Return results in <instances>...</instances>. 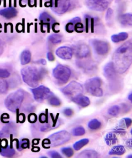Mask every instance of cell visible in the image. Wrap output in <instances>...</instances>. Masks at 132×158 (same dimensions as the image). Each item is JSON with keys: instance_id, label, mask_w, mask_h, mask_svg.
Here are the masks:
<instances>
[{"instance_id": "ee69618b", "label": "cell", "mask_w": 132, "mask_h": 158, "mask_svg": "<svg viewBox=\"0 0 132 158\" xmlns=\"http://www.w3.org/2000/svg\"><path fill=\"white\" fill-rule=\"evenodd\" d=\"M34 2V0H19L20 3L22 5H25L26 4H32Z\"/></svg>"}, {"instance_id": "d6a6232c", "label": "cell", "mask_w": 132, "mask_h": 158, "mask_svg": "<svg viewBox=\"0 0 132 158\" xmlns=\"http://www.w3.org/2000/svg\"><path fill=\"white\" fill-rule=\"evenodd\" d=\"M85 133V130L83 127H76L72 130V134L75 136H82Z\"/></svg>"}, {"instance_id": "bcb514c9", "label": "cell", "mask_w": 132, "mask_h": 158, "mask_svg": "<svg viewBox=\"0 0 132 158\" xmlns=\"http://www.w3.org/2000/svg\"><path fill=\"white\" fill-rule=\"evenodd\" d=\"M47 58L48 60L50 61H53L54 60V57L53 54L51 52H48L47 54Z\"/></svg>"}, {"instance_id": "f546056e", "label": "cell", "mask_w": 132, "mask_h": 158, "mask_svg": "<svg viewBox=\"0 0 132 158\" xmlns=\"http://www.w3.org/2000/svg\"><path fill=\"white\" fill-rule=\"evenodd\" d=\"M120 112V107L117 105L112 106L108 110L109 114L113 116L118 115L119 114Z\"/></svg>"}, {"instance_id": "db71d44e", "label": "cell", "mask_w": 132, "mask_h": 158, "mask_svg": "<svg viewBox=\"0 0 132 158\" xmlns=\"http://www.w3.org/2000/svg\"><path fill=\"white\" fill-rule=\"evenodd\" d=\"M1 0H0V4H1Z\"/></svg>"}, {"instance_id": "11a10c76", "label": "cell", "mask_w": 132, "mask_h": 158, "mask_svg": "<svg viewBox=\"0 0 132 158\" xmlns=\"http://www.w3.org/2000/svg\"><path fill=\"white\" fill-rule=\"evenodd\" d=\"M118 1H120V0H118Z\"/></svg>"}, {"instance_id": "d590c367", "label": "cell", "mask_w": 132, "mask_h": 158, "mask_svg": "<svg viewBox=\"0 0 132 158\" xmlns=\"http://www.w3.org/2000/svg\"><path fill=\"white\" fill-rule=\"evenodd\" d=\"M74 30L78 33H81L84 31V27L81 22H79L75 24L74 27Z\"/></svg>"}, {"instance_id": "74e56055", "label": "cell", "mask_w": 132, "mask_h": 158, "mask_svg": "<svg viewBox=\"0 0 132 158\" xmlns=\"http://www.w3.org/2000/svg\"><path fill=\"white\" fill-rule=\"evenodd\" d=\"M113 14V10L111 8H109L108 9L105 16V19L107 22H110L111 19H112Z\"/></svg>"}, {"instance_id": "3957f363", "label": "cell", "mask_w": 132, "mask_h": 158, "mask_svg": "<svg viewBox=\"0 0 132 158\" xmlns=\"http://www.w3.org/2000/svg\"><path fill=\"white\" fill-rule=\"evenodd\" d=\"M24 93L21 89L12 93L9 95L5 101L7 108L12 112H16L19 108L23 101Z\"/></svg>"}, {"instance_id": "f1b7e54d", "label": "cell", "mask_w": 132, "mask_h": 158, "mask_svg": "<svg viewBox=\"0 0 132 158\" xmlns=\"http://www.w3.org/2000/svg\"><path fill=\"white\" fill-rule=\"evenodd\" d=\"M101 123L96 119H93L89 121L88 127L92 130H97L101 127Z\"/></svg>"}, {"instance_id": "7402d4cb", "label": "cell", "mask_w": 132, "mask_h": 158, "mask_svg": "<svg viewBox=\"0 0 132 158\" xmlns=\"http://www.w3.org/2000/svg\"><path fill=\"white\" fill-rule=\"evenodd\" d=\"M128 37V33L126 32H121L119 33V34L113 35L111 36V40L114 43H118L126 40Z\"/></svg>"}, {"instance_id": "30bf717a", "label": "cell", "mask_w": 132, "mask_h": 158, "mask_svg": "<svg viewBox=\"0 0 132 158\" xmlns=\"http://www.w3.org/2000/svg\"><path fill=\"white\" fill-rule=\"evenodd\" d=\"M94 51L100 56H104L109 52V46L107 42L99 40L94 39L90 41Z\"/></svg>"}, {"instance_id": "7bdbcfd3", "label": "cell", "mask_w": 132, "mask_h": 158, "mask_svg": "<svg viewBox=\"0 0 132 158\" xmlns=\"http://www.w3.org/2000/svg\"><path fill=\"white\" fill-rule=\"evenodd\" d=\"M47 118V117L46 115H45V114H42L39 117V121H40V123H43L46 122Z\"/></svg>"}, {"instance_id": "83f0119b", "label": "cell", "mask_w": 132, "mask_h": 158, "mask_svg": "<svg viewBox=\"0 0 132 158\" xmlns=\"http://www.w3.org/2000/svg\"><path fill=\"white\" fill-rule=\"evenodd\" d=\"M132 124V120L130 118H124L120 121L119 127L121 128H128Z\"/></svg>"}, {"instance_id": "44dd1931", "label": "cell", "mask_w": 132, "mask_h": 158, "mask_svg": "<svg viewBox=\"0 0 132 158\" xmlns=\"http://www.w3.org/2000/svg\"><path fill=\"white\" fill-rule=\"evenodd\" d=\"M31 54L28 50H25L22 53L20 56L21 64L25 65L28 64L31 61Z\"/></svg>"}, {"instance_id": "8fae6325", "label": "cell", "mask_w": 132, "mask_h": 158, "mask_svg": "<svg viewBox=\"0 0 132 158\" xmlns=\"http://www.w3.org/2000/svg\"><path fill=\"white\" fill-rule=\"evenodd\" d=\"M86 5L91 10L103 11L108 7L109 3L106 0H86Z\"/></svg>"}, {"instance_id": "e575fe53", "label": "cell", "mask_w": 132, "mask_h": 158, "mask_svg": "<svg viewBox=\"0 0 132 158\" xmlns=\"http://www.w3.org/2000/svg\"><path fill=\"white\" fill-rule=\"evenodd\" d=\"M49 103L51 105L55 106H60L61 104L60 100L56 97H51L49 100Z\"/></svg>"}, {"instance_id": "816d5d0a", "label": "cell", "mask_w": 132, "mask_h": 158, "mask_svg": "<svg viewBox=\"0 0 132 158\" xmlns=\"http://www.w3.org/2000/svg\"><path fill=\"white\" fill-rule=\"evenodd\" d=\"M129 99L130 100V101H132V94H130V95H129L128 97Z\"/></svg>"}, {"instance_id": "277c9868", "label": "cell", "mask_w": 132, "mask_h": 158, "mask_svg": "<svg viewBox=\"0 0 132 158\" xmlns=\"http://www.w3.org/2000/svg\"><path fill=\"white\" fill-rule=\"evenodd\" d=\"M70 138L71 135L68 131H61L53 134L47 139H45L42 145H49L53 147L59 146L68 142Z\"/></svg>"}, {"instance_id": "ba28073f", "label": "cell", "mask_w": 132, "mask_h": 158, "mask_svg": "<svg viewBox=\"0 0 132 158\" xmlns=\"http://www.w3.org/2000/svg\"><path fill=\"white\" fill-rule=\"evenodd\" d=\"M64 95L71 97V98L77 96L82 95L83 88L80 83L74 81H71L62 89Z\"/></svg>"}, {"instance_id": "d6986e66", "label": "cell", "mask_w": 132, "mask_h": 158, "mask_svg": "<svg viewBox=\"0 0 132 158\" xmlns=\"http://www.w3.org/2000/svg\"><path fill=\"white\" fill-rule=\"evenodd\" d=\"M120 23L124 26H132V15L130 13H126L119 17Z\"/></svg>"}, {"instance_id": "7c38bea8", "label": "cell", "mask_w": 132, "mask_h": 158, "mask_svg": "<svg viewBox=\"0 0 132 158\" xmlns=\"http://www.w3.org/2000/svg\"><path fill=\"white\" fill-rule=\"evenodd\" d=\"M105 77L110 82V84H114L117 77V72L112 62H109L105 66L104 68Z\"/></svg>"}, {"instance_id": "52a82bcc", "label": "cell", "mask_w": 132, "mask_h": 158, "mask_svg": "<svg viewBox=\"0 0 132 158\" xmlns=\"http://www.w3.org/2000/svg\"><path fill=\"white\" fill-rule=\"evenodd\" d=\"M53 75L58 81L61 83H66L70 77L71 71L67 67L59 64L53 69Z\"/></svg>"}, {"instance_id": "60d3db41", "label": "cell", "mask_w": 132, "mask_h": 158, "mask_svg": "<svg viewBox=\"0 0 132 158\" xmlns=\"http://www.w3.org/2000/svg\"><path fill=\"white\" fill-rule=\"evenodd\" d=\"M37 119V116L34 114H30L28 117V121L31 123L36 122Z\"/></svg>"}, {"instance_id": "1f68e13d", "label": "cell", "mask_w": 132, "mask_h": 158, "mask_svg": "<svg viewBox=\"0 0 132 158\" xmlns=\"http://www.w3.org/2000/svg\"><path fill=\"white\" fill-rule=\"evenodd\" d=\"M8 89V84L6 80H0V94H4L7 92Z\"/></svg>"}, {"instance_id": "484cf974", "label": "cell", "mask_w": 132, "mask_h": 158, "mask_svg": "<svg viewBox=\"0 0 132 158\" xmlns=\"http://www.w3.org/2000/svg\"><path fill=\"white\" fill-rule=\"evenodd\" d=\"M89 139L86 138L78 141L74 144V148L76 150H80L85 145H87L89 143Z\"/></svg>"}, {"instance_id": "ab89813d", "label": "cell", "mask_w": 132, "mask_h": 158, "mask_svg": "<svg viewBox=\"0 0 132 158\" xmlns=\"http://www.w3.org/2000/svg\"><path fill=\"white\" fill-rule=\"evenodd\" d=\"M48 154L51 158H61L62 157L60 153L55 151H49L48 152Z\"/></svg>"}, {"instance_id": "603a6c76", "label": "cell", "mask_w": 132, "mask_h": 158, "mask_svg": "<svg viewBox=\"0 0 132 158\" xmlns=\"http://www.w3.org/2000/svg\"><path fill=\"white\" fill-rule=\"evenodd\" d=\"M126 152L125 148L122 145L115 146L111 149L109 152V154L110 155H118L121 156L124 154Z\"/></svg>"}, {"instance_id": "7dc6e473", "label": "cell", "mask_w": 132, "mask_h": 158, "mask_svg": "<svg viewBox=\"0 0 132 158\" xmlns=\"http://www.w3.org/2000/svg\"><path fill=\"white\" fill-rule=\"evenodd\" d=\"M115 133L119 134L121 135H124L126 133L125 130L122 128H119L118 130H115Z\"/></svg>"}, {"instance_id": "4316f807", "label": "cell", "mask_w": 132, "mask_h": 158, "mask_svg": "<svg viewBox=\"0 0 132 158\" xmlns=\"http://www.w3.org/2000/svg\"><path fill=\"white\" fill-rule=\"evenodd\" d=\"M62 36L58 34H52L48 37V40L54 44H57L61 42L62 40Z\"/></svg>"}, {"instance_id": "4fadbf2b", "label": "cell", "mask_w": 132, "mask_h": 158, "mask_svg": "<svg viewBox=\"0 0 132 158\" xmlns=\"http://www.w3.org/2000/svg\"><path fill=\"white\" fill-rule=\"evenodd\" d=\"M73 50L75 56L80 59L88 57L90 53L89 46L85 44H79L74 45Z\"/></svg>"}, {"instance_id": "836d02e7", "label": "cell", "mask_w": 132, "mask_h": 158, "mask_svg": "<svg viewBox=\"0 0 132 158\" xmlns=\"http://www.w3.org/2000/svg\"><path fill=\"white\" fill-rule=\"evenodd\" d=\"M61 152L64 155L68 157H71L74 154L73 150L69 147H65L62 148Z\"/></svg>"}, {"instance_id": "d4e9b609", "label": "cell", "mask_w": 132, "mask_h": 158, "mask_svg": "<svg viewBox=\"0 0 132 158\" xmlns=\"http://www.w3.org/2000/svg\"><path fill=\"white\" fill-rule=\"evenodd\" d=\"M105 139L106 144L108 146L114 145L116 143L118 140L116 135L115 133H107Z\"/></svg>"}, {"instance_id": "e0dca14e", "label": "cell", "mask_w": 132, "mask_h": 158, "mask_svg": "<svg viewBox=\"0 0 132 158\" xmlns=\"http://www.w3.org/2000/svg\"><path fill=\"white\" fill-rule=\"evenodd\" d=\"M39 19L45 25H47L48 27H51L56 23L55 20L47 12L41 14Z\"/></svg>"}, {"instance_id": "c3c4849f", "label": "cell", "mask_w": 132, "mask_h": 158, "mask_svg": "<svg viewBox=\"0 0 132 158\" xmlns=\"http://www.w3.org/2000/svg\"><path fill=\"white\" fill-rule=\"evenodd\" d=\"M4 51L3 44L1 40H0V56L2 54Z\"/></svg>"}, {"instance_id": "5b68a950", "label": "cell", "mask_w": 132, "mask_h": 158, "mask_svg": "<svg viewBox=\"0 0 132 158\" xmlns=\"http://www.w3.org/2000/svg\"><path fill=\"white\" fill-rule=\"evenodd\" d=\"M45 6L51 7V10L57 15L63 14L69 10L71 0H45Z\"/></svg>"}, {"instance_id": "5bb4252c", "label": "cell", "mask_w": 132, "mask_h": 158, "mask_svg": "<svg viewBox=\"0 0 132 158\" xmlns=\"http://www.w3.org/2000/svg\"><path fill=\"white\" fill-rule=\"evenodd\" d=\"M56 54L60 58L64 60H69L72 58V50L68 47L63 46L57 48Z\"/></svg>"}, {"instance_id": "ac0fdd59", "label": "cell", "mask_w": 132, "mask_h": 158, "mask_svg": "<svg viewBox=\"0 0 132 158\" xmlns=\"http://www.w3.org/2000/svg\"><path fill=\"white\" fill-rule=\"evenodd\" d=\"M17 10L13 7H9L0 10V15L7 19L14 18L17 16Z\"/></svg>"}, {"instance_id": "f907efd6", "label": "cell", "mask_w": 132, "mask_h": 158, "mask_svg": "<svg viewBox=\"0 0 132 158\" xmlns=\"http://www.w3.org/2000/svg\"><path fill=\"white\" fill-rule=\"evenodd\" d=\"M38 63H39L43 65H45L46 64L47 62L46 60L44 59H41L39 60L38 61Z\"/></svg>"}, {"instance_id": "4dcf8cb0", "label": "cell", "mask_w": 132, "mask_h": 158, "mask_svg": "<svg viewBox=\"0 0 132 158\" xmlns=\"http://www.w3.org/2000/svg\"><path fill=\"white\" fill-rule=\"evenodd\" d=\"M17 148L19 150H21L22 149L29 148V141L28 139H23L17 144Z\"/></svg>"}, {"instance_id": "9a60e30c", "label": "cell", "mask_w": 132, "mask_h": 158, "mask_svg": "<svg viewBox=\"0 0 132 158\" xmlns=\"http://www.w3.org/2000/svg\"><path fill=\"white\" fill-rule=\"evenodd\" d=\"M16 130V126L14 123H10L3 127L0 131V138L8 137Z\"/></svg>"}, {"instance_id": "9c48e42d", "label": "cell", "mask_w": 132, "mask_h": 158, "mask_svg": "<svg viewBox=\"0 0 132 158\" xmlns=\"http://www.w3.org/2000/svg\"><path fill=\"white\" fill-rule=\"evenodd\" d=\"M35 99L38 102H42L44 100L50 98L52 95L50 89L47 87L42 85L38 87L31 89Z\"/></svg>"}, {"instance_id": "f35d334b", "label": "cell", "mask_w": 132, "mask_h": 158, "mask_svg": "<svg viewBox=\"0 0 132 158\" xmlns=\"http://www.w3.org/2000/svg\"><path fill=\"white\" fill-rule=\"evenodd\" d=\"M74 24L72 23L69 22L66 24V30L68 32L71 33L74 31Z\"/></svg>"}, {"instance_id": "f5cc1de1", "label": "cell", "mask_w": 132, "mask_h": 158, "mask_svg": "<svg viewBox=\"0 0 132 158\" xmlns=\"http://www.w3.org/2000/svg\"><path fill=\"white\" fill-rule=\"evenodd\" d=\"M128 158H132V156L131 155H130V156H129L127 157Z\"/></svg>"}, {"instance_id": "8d00e7d4", "label": "cell", "mask_w": 132, "mask_h": 158, "mask_svg": "<svg viewBox=\"0 0 132 158\" xmlns=\"http://www.w3.org/2000/svg\"><path fill=\"white\" fill-rule=\"evenodd\" d=\"M10 75V72L7 70L0 68V78H6Z\"/></svg>"}, {"instance_id": "f6af8a7d", "label": "cell", "mask_w": 132, "mask_h": 158, "mask_svg": "<svg viewBox=\"0 0 132 158\" xmlns=\"http://www.w3.org/2000/svg\"><path fill=\"white\" fill-rule=\"evenodd\" d=\"M70 22L74 24H76L78 23L81 22V19L79 17H75L74 18H73L71 20Z\"/></svg>"}, {"instance_id": "7a4b0ae2", "label": "cell", "mask_w": 132, "mask_h": 158, "mask_svg": "<svg viewBox=\"0 0 132 158\" xmlns=\"http://www.w3.org/2000/svg\"><path fill=\"white\" fill-rule=\"evenodd\" d=\"M43 68L38 69L33 66H27L22 69L21 74L24 82L32 88L38 85L39 81L45 74Z\"/></svg>"}, {"instance_id": "681fc988", "label": "cell", "mask_w": 132, "mask_h": 158, "mask_svg": "<svg viewBox=\"0 0 132 158\" xmlns=\"http://www.w3.org/2000/svg\"><path fill=\"white\" fill-rule=\"evenodd\" d=\"M126 145H127V146L129 148L131 149L132 148V139H129L128 140L126 141Z\"/></svg>"}, {"instance_id": "cb8c5ba5", "label": "cell", "mask_w": 132, "mask_h": 158, "mask_svg": "<svg viewBox=\"0 0 132 158\" xmlns=\"http://www.w3.org/2000/svg\"><path fill=\"white\" fill-rule=\"evenodd\" d=\"M15 151L13 148L10 146H7L5 148L0 149V154L5 157H10L14 156Z\"/></svg>"}, {"instance_id": "6da1fadb", "label": "cell", "mask_w": 132, "mask_h": 158, "mask_svg": "<svg viewBox=\"0 0 132 158\" xmlns=\"http://www.w3.org/2000/svg\"><path fill=\"white\" fill-rule=\"evenodd\" d=\"M112 63L116 72L119 74L125 73L132 63V42L128 41L115 51L113 56Z\"/></svg>"}, {"instance_id": "b9f144b4", "label": "cell", "mask_w": 132, "mask_h": 158, "mask_svg": "<svg viewBox=\"0 0 132 158\" xmlns=\"http://www.w3.org/2000/svg\"><path fill=\"white\" fill-rule=\"evenodd\" d=\"M64 114L66 116L70 117L73 114V111L70 108H66L63 111Z\"/></svg>"}, {"instance_id": "2e32d148", "label": "cell", "mask_w": 132, "mask_h": 158, "mask_svg": "<svg viewBox=\"0 0 132 158\" xmlns=\"http://www.w3.org/2000/svg\"><path fill=\"white\" fill-rule=\"evenodd\" d=\"M71 100L76 104L83 107H87L89 105L90 103L89 98L88 97L82 95L73 97L71 98Z\"/></svg>"}, {"instance_id": "8992f818", "label": "cell", "mask_w": 132, "mask_h": 158, "mask_svg": "<svg viewBox=\"0 0 132 158\" xmlns=\"http://www.w3.org/2000/svg\"><path fill=\"white\" fill-rule=\"evenodd\" d=\"M101 80L98 77H94L89 79L85 84L86 91L94 96L100 97L103 95L102 89H101Z\"/></svg>"}, {"instance_id": "ffe728a7", "label": "cell", "mask_w": 132, "mask_h": 158, "mask_svg": "<svg viewBox=\"0 0 132 158\" xmlns=\"http://www.w3.org/2000/svg\"><path fill=\"white\" fill-rule=\"evenodd\" d=\"M98 154L95 150H86L81 152L78 155L77 157L79 158H96L98 157Z\"/></svg>"}]
</instances>
